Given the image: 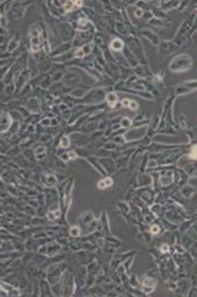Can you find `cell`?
<instances>
[{
	"mask_svg": "<svg viewBox=\"0 0 197 297\" xmlns=\"http://www.w3.org/2000/svg\"><path fill=\"white\" fill-rule=\"evenodd\" d=\"M188 55H181L172 61L170 68L173 71H184L190 68L191 60Z\"/></svg>",
	"mask_w": 197,
	"mask_h": 297,
	"instance_id": "obj_1",
	"label": "cell"
},
{
	"mask_svg": "<svg viewBox=\"0 0 197 297\" xmlns=\"http://www.w3.org/2000/svg\"><path fill=\"white\" fill-rule=\"evenodd\" d=\"M92 47H93V45H92L91 43H88V44L85 45L84 47H82L81 49H79L78 51H76L74 55H75L76 57L82 58V57H83V56L86 55V54H90V51H91V49H92Z\"/></svg>",
	"mask_w": 197,
	"mask_h": 297,
	"instance_id": "obj_2",
	"label": "cell"
},
{
	"mask_svg": "<svg viewBox=\"0 0 197 297\" xmlns=\"http://www.w3.org/2000/svg\"><path fill=\"white\" fill-rule=\"evenodd\" d=\"M41 47L42 46H41V40L40 36L33 37V39H32V49L34 52H37Z\"/></svg>",
	"mask_w": 197,
	"mask_h": 297,
	"instance_id": "obj_3",
	"label": "cell"
},
{
	"mask_svg": "<svg viewBox=\"0 0 197 297\" xmlns=\"http://www.w3.org/2000/svg\"><path fill=\"white\" fill-rule=\"evenodd\" d=\"M111 47L113 48L114 50L116 51H118L120 50L123 47V43H122L121 40H115L113 42H112V45H111Z\"/></svg>",
	"mask_w": 197,
	"mask_h": 297,
	"instance_id": "obj_4",
	"label": "cell"
},
{
	"mask_svg": "<svg viewBox=\"0 0 197 297\" xmlns=\"http://www.w3.org/2000/svg\"><path fill=\"white\" fill-rule=\"evenodd\" d=\"M74 5V1H67L64 5V9H65L66 11H70L71 10H73Z\"/></svg>",
	"mask_w": 197,
	"mask_h": 297,
	"instance_id": "obj_5",
	"label": "cell"
},
{
	"mask_svg": "<svg viewBox=\"0 0 197 297\" xmlns=\"http://www.w3.org/2000/svg\"><path fill=\"white\" fill-rule=\"evenodd\" d=\"M68 145H69V143H68V139H67V137H64V138H62V139H61V146H63V147H67V146H68Z\"/></svg>",
	"mask_w": 197,
	"mask_h": 297,
	"instance_id": "obj_6",
	"label": "cell"
},
{
	"mask_svg": "<svg viewBox=\"0 0 197 297\" xmlns=\"http://www.w3.org/2000/svg\"><path fill=\"white\" fill-rule=\"evenodd\" d=\"M129 104H130V107H131V109H137V107H138V104H137L136 103H135V102H130V103H129Z\"/></svg>",
	"mask_w": 197,
	"mask_h": 297,
	"instance_id": "obj_7",
	"label": "cell"
},
{
	"mask_svg": "<svg viewBox=\"0 0 197 297\" xmlns=\"http://www.w3.org/2000/svg\"><path fill=\"white\" fill-rule=\"evenodd\" d=\"M68 155H69V156H68V158L69 159H75L76 158V154H75V153L74 152H70V153H68Z\"/></svg>",
	"mask_w": 197,
	"mask_h": 297,
	"instance_id": "obj_8",
	"label": "cell"
},
{
	"mask_svg": "<svg viewBox=\"0 0 197 297\" xmlns=\"http://www.w3.org/2000/svg\"><path fill=\"white\" fill-rule=\"evenodd\" d=\"M195 148H196V146L194 145L192 149V153H191V156H192L193 159H195Z\"/></svg>",
	"mask_w": 197,
	"mask_h": 297,
	"instance_id": "obj_9",
	"label": "cell"
},
{
	"mask_svg": "<svg viewBox=\"0 0 197 297\" xmlns=\"http://www.w3.org/2000/svg\"><path fill=\"white\" fill-rule=\"evenodd\" d=\"M74 3L77 7H81L82 5V1H74Z\"/></svg>",
	"mask_w": 197,
	"mask_h": 297,
	"instance_id": "obj_10",
	"label": "cell"
},
{
	"mask_svg": "<svg viewBox=\"0 0 197 297\" xmlns=\"http://www.w3.org/2000/svg\"><path fill=\"white\" fill-rule=\"evenodd\" d=\"M87 20H85V19H81L80 20V21H79V25H85L86 24H87Z\"/></svg>",
	"mask_w": 197,
	"mask_h": 297,
	"instance_id": "obj_11",
	"label": "cell"
},
{
	"mask_svg": "<svg viewBox=\"0 0 197 297\" xmlns=\"http://www.w3.org/2000/svg\"><path fill=\"white\" fill-rule=\"evenodd\" d=\"M141 14H142V11H140V10H138V11H136V15H137V17H139V16H141Z\"/></svg>",
	"mask_w": 197,
	"mask_h": 297,
	"instance_id": "obj_12",
	"label": "cell"
}]
</instances>
